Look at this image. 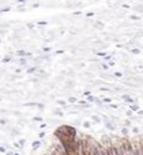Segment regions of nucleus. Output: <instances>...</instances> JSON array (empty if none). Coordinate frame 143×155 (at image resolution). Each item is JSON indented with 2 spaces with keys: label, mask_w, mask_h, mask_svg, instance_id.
Instances as JSON below:
<instances>
[{
  "label": "nucleus",
  "mask_w": 143,
  "mask_h": 155,
  "mask_svg": "<svg viewBox=\"0 0 143 155\" xmlns=\"http://www.w3.org/2000/svg\"><path fill=\"white\" fill-rule=\"evenodd\" d=\"M89 154L90 155H98V153H99V148L95 145V144H93V145H90L89 146Z\"/></svg>",
  "instance_id": "1"
},
{
  "label": "nucleus",
  "mask_w": 143,
  "mask_h": 155,
  "mask_svg": "<svg viewBox=\"0 0 143 155\" xmlns=\"http://www.w3.org/2000/svg\"><path fill=\"white\" fill-rule=\"evenodd\" d=\"M98 155H105V151H103L102 149H99V153H98Z\"/></svg>",
  "instance_id": "2"
},
{
  "label": "nucleus",
  "mask_w": 143,
  "mask_h": 155,
  "mask_svg": "<svg viewBox=\"0 0 143 155\" xmlns=\"http://www.w3.org/2000/svg\"><path fill=\"white\" fill-rule=\"evenodd\" d=\"M69 101H70V102H74V101H75V98H74V97H72V98H69Z\"/></svg>",
  "instance_id": "3"
}]
</instances>
